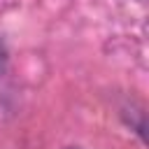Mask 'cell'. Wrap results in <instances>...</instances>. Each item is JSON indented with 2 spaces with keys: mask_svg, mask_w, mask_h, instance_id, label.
Instances as JSON below:
<instances>
[{
  "mask_svg": "<svg viewBox=\"0 0 149 149\" xmlns=\"http://www.w3.org/2000/svg\"><path fill=\"white\" fill-rule=\"evenodd\" d=\"M68 149H74V147H68Z\"/></svg>",
  "mask_w": 149,
  "mask_h": 149,
  "instance_id": "cell-1",
  "label": "cell"
}]
</instances>
